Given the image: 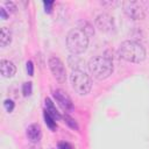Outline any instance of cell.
Returning a JSON list of instances; mask_svg holds the SVG:
<instances>
[{
	"label": "cell",
	"mask_w": 149,
	"mask_h": 149,
	"mask_svg": "<svg viewBox=\"0 0 149 149\" xmlns=\"http://www.w3.org/2000/svg\"><path fill=\"white\" fill-rule=\"evenodd\" d=\"M118 54L120 58L130 63H141L146 59L147 55L144 47L141 43L132 40L123 41L119 47Z\"/></svg>",
	"instance_id": "obj_1"
},
{
	"label": "cell",
	"mask_w": 149,
	"mask_h": 149,
	"mask_svg": "<svg viewBox=\"0 0 149 149\" xmlns=\"http://www.w3.org/2000/svg\"><path fill=\"white\" fill-rule=\"evenodd\" d=\"M87 69L95 79L104 80L112 74L113 62L108 56H95L88 61Z\"/></svg>",
	"instance_id": "obj_2"
},
{
	"label": "cell",
	"mask_w": 149,
	"mask_h": 149,
	"mask_svg": "<svg viewBox=\"0 0 149 149\" xmlns=\"http://www.w3.org/2000/svg\"><path fill=\"white\" fill-rule=\"evenodd\" d=\"M88 45V36L80 28H72L66 35V47L72 55L83 54Z\"/></svg>",
	"instance_id": "obj_3"
},
{
	"label": "cell",
	"mask_w": 149,
	"mask_h": 149,
	"mask_svg": "<svg viewBox=\"0 0 149 149\" xmlns=\"http://www.w3.org/2000/svg\"><path fill=\"white\" fill-rule=\"evenodd\" d=\"M70 83L73 91L79 95H86L92 88V79L83 70H72L70 74Z\"/></svg>",
	"instance_id": "obj_4"
},
{
	"label": "cell",
	"mask_w": 149,
	"mask_h": 149,
	"mask_svg": "<svg viewBox=\"0 0 149 149\" xmlns=\"http://www.w3.org/2000/svg\"><path fill=\"white\" fill-rule=\"evenodd\" d=\"M123 13L133 20H143L147 15V9L141 1H123L122 2Z\"/></svg>",
	"instance_id": "obj_5"
},
{
	"label": "cell",
	"mask_w": 149,
	"mask_h": 149,
	"mask_svg": "<svg viewBox=\"0 0 149 149\" xmlns=\"http://www.w3.org/2000/svg\"><path fill=\"white\" fill-rule=\"evenodd\" d=\"M48 65L49 69L55 77V79L58 83H64L66 80V70L63 64V62L57 57V56H50L48 59Z\"/></svg>",
	"instance_id": "obj_6"
},
{
	"label": "cell",
	"mask_w": 149,
	"mask_h": 149,
	"mask_svg": "<svg viewBox=\"0 0 149 149\" xmlns=\"http://www.w3.org/2000/svg\"><path fill=\"white\" fill-rule=\"evenodd\" d=\"M95 26L102 33H112L115 29V21L112 15L101 13L95 17Z\"/></svg>",
	"instance_id": "obj_7"
},
{
	"label": "cell",
	"mask_w": 149,
	"mask_h": 149,
	"mask_svg": "<svg viewBox=\"0 0 149 149\" xmlns=\"http://www.w3.org/2000/svg\"><path fill=\"white\" fill-rule=\"evenodd\" d=\"M52 95L55 98V100L57 101V104L61 106V108L65 112H72L73 111V104L71 98L62 90H55L52 92Z\"/></svg>",
	"instance_id": "obj_8"
},
{
	"label": "cell",
	"mask_w": 149,
	"mask_h": 149,
	"mask_svg": "<svg viewBox=\"0 0 149 149\" xmlns=\"http://www.w3.org/2000/svg\"><path fill=\"white\" fill-rule=\"evenodd\" d=\"M0 71H1L2 77L12 78L16 72V68H15L13 62H10L8 59H1V62H0Z\"/></svg>",
	"instance_id": "obj_9"
},
{
	"label": "cell",
	"mask_w": 149,
	"mask_h": 149,
	"mask_svg": "<svg viewBox=\"0 0 149 149\" xmlns=\"http://www.w3.org/2000/svg\"><path fill=\"white\" fill-rule=\"evenodd\" d=\"M27 137L30 142H38L41 140V136H42V130H41V127L38 123H31L28 126L27 128Z\"/></svg>",
	"instance_id": "obj_10"
},
{
	"label": "cell",
	"mask_w": 149,
	"mask_h": 149,
	"mask_svg": "<svg viewBox=\"0 0 149 149\" xmlns=\"http://www.w3.org/2000/svg\"><path fill=\"white\" fill-rule=\"evenodd\" d=\"M12 42V34L9 31V29L7 27H2L1 28V33H0V45L1 47H6Z\"/></svg>",
	"instance_id": "obj_11"
},
{
	"label": "cell",
	"mask_w": 149,
	"mask_h": 149,
	"mask_svg": "<svg viewBox=\"0 0 149 149\" xmlns=\"http://www.w3.org/2000/svg\"><path fill=\"white\" fill-rule=\"evenodd\" d=\"M45 111H47L50 115H52L55 119H59V118H61L58 111L56 109V106L54 105V102H52L51 99H49V98L45 99Z\"/></svg>",
	"instance_id": "obj_12"
},
{
	"label": "cell",
	"mask_w": 149,
	"mask_h": 149,
	"mask_svg": "<svg viewBox=\"0 0 149 149\" xmlns=\"http://www.w3.org/2000/svg\"><path fill=\"white\" fill-rule=\"evenodd\" d=\"M78 28H80L88 37L90 36H92L93 34H94V29H93V26L90 23V22H87V21H80L79 22V26H78Z\"/></svg>",
	"instance_id": "obj_13"
},
{
	"label": "cell",
	"mask_w": 149,
	"mask_h": 149,
	"mask_svg": "<svg viewBox=\"0 0 149 149\" xmlns=\"http://www.w3.org/2000/svg\"><path fill=\"white\" fill-rule=\"evenodd\" d=\"M44 120H45V123H47V126L51 129V130H56V128H57V125H56V119L52 116V115H50L47 111H44Z\"/></svg>",
	"instance_id": "obj_14"
},
{
	"label": "cell",
	"mask_w": 149,
	"mask_h": 149,
	"mask_svg": "<svg viewBox=\"0 0 149 149\" xmlns=\"http://www.w3.org/2000/svg\"><path fill=\"white\" fill-rule=\"evenodd\" d=\"M31 92H33V85H31V83L30 81L24 83L22 85V93H23V95L24 97H28V95L31 94Z\"/></svg>",
	"instance_id": "obj_15"
},
{
	"label": "cell",
	"mask_w": 149,
	"mask_h": 149,
	"mask_svg": "<svg viewBox=\"0 0 149 149\" xmlns=\"http://www.w3.org/2000/svg\"><path fill=\"white\" fill-rule=\"evenodd\" d=\"M64 121H65V123H68L72 129L78 130V125H77L76 120H73V119H72V118H70L69 115H64Z\"/></svg>",
	"instance_id": "obj_16"
},
{
	"label": "cell",
	"mask_w": 149,
	"mask_h": 149,
	"mask_svg": "<svg viewBox=\"0 0 149 149\" xmlns=\"http://www.w3.org/2000/svg\"><path fill=\"white\" fill-rule=\"evenodd\" d=\"M3 7H5V9H6L9 14H10V13H14V12L16 10V6H15V3L12 2V1L5 2V3H3Z\"/></svg>",
	"instance_id": "obj_17"
},
{
	"label": "cell",
	"mask_w": 149,
	"mask_h": 149,
	"mask_svg": "<svg viewBox=\"0 0 149 149\" xmlns=\"http://www.w3.org/2000/svg\"><path fill=\"white\" fill-rule=\"evenodd\" d=\"M3 106H5V108H6L7 112H12L14 109V102L10 99H6L5 102H3Z\"/></svg>",
	"instance_id": "obj_18"
},
{
	"label": "cell",
	"mask_w": 149,
	"mask_h": 149,
	"mask_svg": "<svg viewBox=\"0 0 149 149\" xmlns=\"http://www.w3.org/2000/svg\"><path fill=\"white\" fill-rule=\"evenodd\" d=\"M26 69H27V72L29 76H34V64L31 61H28L27 64H26Z\"/></svg>",
	"instance_id": "obj_19"
},
{
	"label": "cell",
	"mask_w": 149,
	"mask_h": 149,
	"mask_svg": "<svg viewBox=\"0 0 149 149\" xmlns=\"http://www.w3.org/2000/svg\"><path fill=\"white\" fill-rule=\"evenodd\" d=\"M58 149H73V147L69 142H59L58 143Z\"/></svg>",
	"instance_id": "obj_20"
},
{
	"label": "cell",
	"mask_w": 149,
	"mask_h": 149,
	"mask_svg": "<svg viewBox=\"0 0 149 149\" xmlns=\"http://www.w3.org/2000/svg\"><path fill=\"white\" fill-rule=\"evenodd\" d=\"M0 15H1V19L2 20H6L7 17H8V15H9V13L5 9V7L2 6V7H0Z\"/></svg>",
	"instance_id": "obj_21"
},
{
	"label": "cell",
	"mask_w": 149,
	"mask_h": 149,
	"mask_svg": "<svg viewBox=\"0 0 149 149\" xmlns=\"http://www.w3.org/2000/svg\"><path fill=\"white\" fill-rule=\"evenodd\" d=\"M52 6H54V2L52 1H44V7H45V12L50 13L51 9H52Z\"/></svg>",
	"instance_id": "obj_22"
}]
</instances>
